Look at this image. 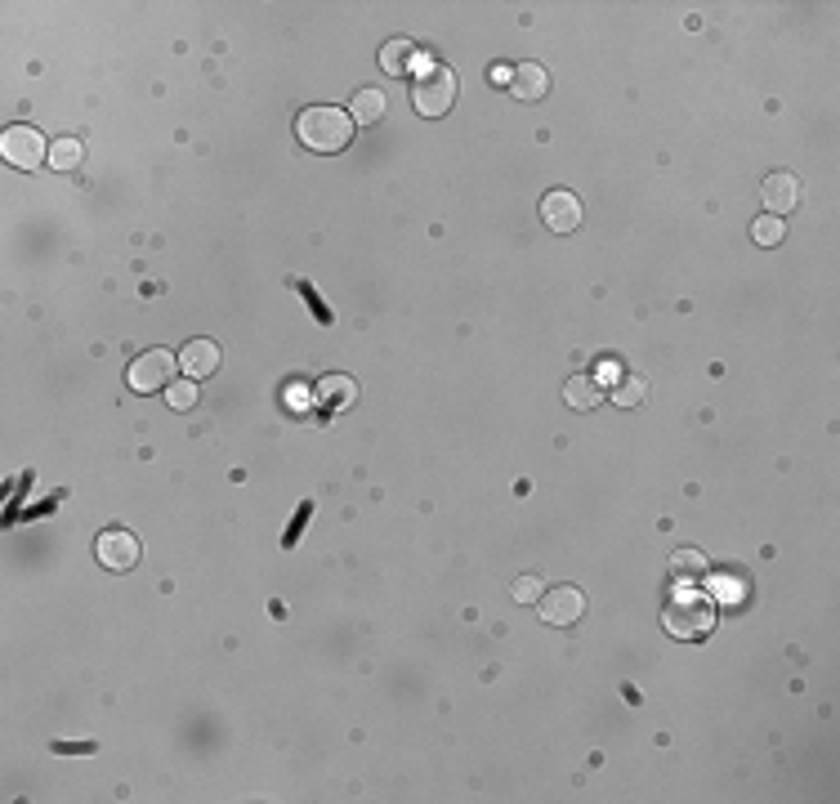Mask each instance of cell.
<instances>
[{"mask_svg": "<svg viewBox=\"0 0 840 804\" xmlns=\"http://www.w3.org/2000/svg\"><path fill=\"white\" fill-rule=\"evenodd\" d=\"M353 130L358 126H353V117L345 108H304L300 117H295V139H300L309 152H322V157L345 152Z\"/></svg>", "mask_w": 840, "mask_h": 804, "instance_id": "6da1fadb", "label": "cell"}, {"mask_svg": "<svg viewBox=\"0 0 840 804\" xmlns=\"http://www.w3.org/2000/svg\"><path fill=\"white\" fill-rule=\"evenodd\" d=\"M662 626L671 639H684V644H698L715 630V603L706 595H675L662 612Z\"/></svg>", "mask_w": 840, "mask_h": 804, "instance_id": "7a4b0ae2", "label": "cell"}, {"mask_svg": "<svg viewBox=\"0 0 840 804\" xmlns=\"http://www.w3.org/2000/svg\"><path fill=\"white\" fill-rule=\"evenodd\" d=\"M452 103H456V76L447 72V67L429 63L425 72L412 81V108L420 112V117L434 121V117H447Z\"/></svg>", "mask_w": 840, "mask_h": 804, "instance_id": "3957f363", "label": "cell"}, {"mask_svg": "<svg viewBox=\"0 0 840 804\" xmlns=\"http://www.w3.org/2000/svg\"><path fill=\"white\" fill-rule=\"evenodd\" d=\"M175 367H179V358L170 349H143L126 367V385L135 389V394H161V389L175 385Z\"/></svg>", "mask_w": 840, "mask_h": 804, "instance_id": "277c9868", "label": "cell"}, {"mask_svg": "<svg viewBox=\"0 0 840 804\" xmlns=\"http://www.w3.org/2000/svg\"><path fill=\"white\" fill-rule=\"evenodd\" d=\"M0 157L14 170H36L41 161H50V148H45V139L32 126H9L0 134Z\"/></svg>", "mask_w": 840, "mask_h": 804, "instance_id": "5b68a950", "label": "cell"}, {"mask_svg": "<svg viewBox=\"0 0 840 804\" xmlns=\"http://www.w3.org/2000/svg\"><path fill=\"white\" fill-rule=\"evenodd\" d=\"M139 554H143L139 536L126 532V528H108V532H99V541H94V559H99V568H108V572H130L139 563Z\"/></svg>", "mask_w": 840, "mask_h": 804, "instance_id": "8992f818", "label": "cell"}, {"mask_svg": "<svg viewBox=\"0 0 840 804\" xmlns=\"http://www.w3.org/2000/svg\"><path fill=\"white\" fill-rule=\"evenodd\" d=\"M541 603V621L546 626H577L581 617H586V595H581L577 586H555V590H546V595L537 599Z\"/></svg>", "mask_w": 840, "mask_h": 804, "instance_id": "52a82bcc", "label": "cell"}, {"mask_svg": "<svg viewBox=\"0 0 840 804\" xmlns=\"http://www.w3.org/2000/svg\"><path fill=\"white\" fill-rule=\"evenodd\" d=\"M541 219H546L550 233H577L581 228V201L568 188H550L541 197Z\"/></svg>", "mask_w": 840, "mask_h": 804, "instance_id": "ba28073f", "label": "cell"}, {"mask_svg": "<svg viewBox=\"0 0 840 804\" xmlns=\"http://www.w3.org/2000/svg\"><path fill=\"white\" fill-rule=\"evenodd\" d=\"M760 197H765V215H791V210L800 206V184L796 175H787V170H773L765 179V188H760Z\"/></svg>", "mask_w": 840, "mask_h": 804, "instance_id": "9c48e42d", "label": "cell"}, {"mask_svg": "<svg viewBox=\"0 0 840 804\" xmlns=\"http://www.w3.org/2000/svg\"><path fill=\"white\" fill-rule=\"evenodd\" d=\"M179 367H184L188 380H206L219 371V344L215 340H188L179 349Z\"/></svg>", "mask_w": 840, "mask_h": 804, "instance_id": "30bf717a", "label": "cell"}, {"mask_svg": "<svg viewBox=\"0 0 840 804\" xmlns=\"http://www.w3.org/2000/svg\"><path fill=\"white\" fill-rule=\"evenodd\" d=\"M510 94H514V99H523V103L546 99V94H550L546 67H541V63H519V67H514V76H510Z\"/></svg>", "mask_w": 840, "mask_h": 804, "instance_id": "8fae6325", "label": "cell"}, {"mask_svg": "<svg viewBox=\"0 0 840 804\" xmlns=\"http://www.w3.org/2000/svg\"><path fill=\"white\" fill-rule=\"evenodd\" d=\"M380 67H385L389 76H407V72L420 76L429 67V59H425V54L416 59V45L412 41H389L385 50H380Z\"/></svg>", "mask_w": 840, "mask_h": 804, "instance_id": "7c38bea8", "label": "cell"}, {"mask_svg": "<svg viewBox=\"0 0 840 804\" xmlns=\"http://www.w3.org/2000/svg\"><path fill=\"white\" fill-rule=\"evenodd\" d=\"M599 398H604V385H599L595 376H568L563 380V402H568L572 411H595Z\"/></svg>", "mask_w": 840, "mask_h": 804, "instance_id": "4fadbf2b", "label": "cell"}, {"mask_svg": "<svg viewBox=\"0 0 840 804\" xmlns=\"http://www.w3.org/2000/svg\"><path fill=\"white\" fill-rule=\"evenodd\" d=\"M385 112H389L385 90H358V94H353V103H349L353 126H376V121H385Z\"/></svg>", "mask_w": 840, "mask_h": 804, "instance_id": "5bb4252c", "label": "cell"}, {"mask_svg": "<svg viewBox=\"0 0 840 804\" xmlns=\"http://www.w3.org/2000/svg\"><path fill=\"white\" fill-rule=\"evenodd\" d=\"M318 402L327 411H345L358 402V385H353L349 376H322L318 380Z\"/></svg>", "mask_w": 840, "mask_h": 804, "instance_id": "9a60e30c", "label": "cell"}, {"mask_svg": "<svg viewBox=\"0 0 840 804\" xmlns=\"http://www.w3.org/2000/svg\"><path fill=\"white\" fill-rule=\"evenodd\" d=\"M706 572H711V563H706L702 550H693V545H684V550H671V577L675 581H702Z\"/></svg>", "mask_w": 840, "mask_h": 804, "instance_id": "2e32d148", "label": "cell"}, {"mask_svg": "<svg viewBox=\"0 0 840 804\" xmlns=\"http://www.w3.org/2000/svg\"><path fill=\"white\" fill-rule=\"evenodd\" d=\"M782 237H787V224H782L778 215H760L756 224H751V242L756 246H778Z\"/></svg>", "mask_w": 840, "mask_h": 804, "instance_id": "e0dca14e", "label": "cell"}, {"mask_svg": "<svg viewBox=\"0 0 840 804\" xmlns=\"http://www.w3.org/2000/svg\"><path fill=\"white\" fill-rule=\"evenodd\" d=\"M81 161H85V152H81V143H76V139H59L50 148V166L54 170H76Z\"/></svg>", "mask_w": 840, "mask_h": 804, "instance_id": "ac0fdd59", "label": "cell"}, {"mask_svg": "<svg viewBox=\"0 0 840 804\" xmlns=\"http://www.w3.org/2000/svg\"><path fill=\"white\" fill-rule=\"evenodd\" d=\"M613 398H617V407H639V402L648 398V385L639 376L635 380H617V394Z\"/></svg>", "mask_w": 840, "mask_h": 804, "instance_id": "d6986e66", "label": "cell"}, {"mask_svg": "<svg viewBox=\"0 0 840 804\" xmlns=\"http://www.w3.org/2000/svg\"><path fill=\"white\" fill-rule=\"evenodd\" d=\"M166 398H170V407H175V411H188L197 402V380H175V385L166 389Z\"/></svg>", "mask_w": 840, "mask_h": 804, "instance_id": "ffe728a7", "label": "cell"}, {"mask_svg": "<svg viewBox=\"0 0 840 804\" xmlns=\"http://www.w3.org/2000/svg\"><path fill=\"white\" fill-rule=\"evenodd\" d=\"M510 595H514V603H537L541 595H546V590H541V581L528 572V577H519V581L510 586Z\"/></svg>", "mask_w": 840, "mask_h": 804, "instance_id": "44dd1931", "label": "cell"}, {"mask_svg": "<svg viewBox=\"0 0 840 804\" xmlns=\"http://www.w3.org/2000/svg\"><path fill=\"white\" fill-rule=\"evenodd\" d=\"M711 586H715V595H720L724 603H733V599L747 595V586H738V577H715Z\"/></svg>", "mask_w": 840, "mask_h": 804, "instance_id": "7402d4cb", "label": "cell"}, {"mask_svg": "<svg viewBox=\"0 0 840 804\" xmlns=\"http://www.w3.org/2000/svg\"><path fill=\"white\" fill-rule=\"evenodd\" d=\"M599 385H604V380H622V371H617V362H604V367H599Z\"/></svg>", "mask_w": 840, "mask_h": 804, "instance_id": "603a6c76", "label": "cell"}, {"mask_svg": "<svg viewBox=\"0 0 840 804\" xmlns=\"http://www.w3.org/2000/svg\"><path fill=\"white\" fill-rule=\"evenodd\" d=\"M492 76H496V85H510V76H514V67H492Z\"/></svg>", "mask_w": 840, "mask_h": 804, "instance_id": "cb8c5ba5", "label": "cell"}]
</instances>
